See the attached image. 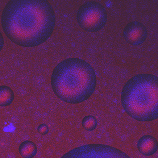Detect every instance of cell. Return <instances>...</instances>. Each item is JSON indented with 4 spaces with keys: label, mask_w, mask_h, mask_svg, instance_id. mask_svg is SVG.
<instances>
[{
    "label": "cell",
    "mask_w": 158,
    "mask_h": 158,
    "mask_svg": "<svg viewBox=\"0 0 158 158\" xmlns=\"http://www.w3.org/2000/svg\"><path fill=\"white\" fill-rule=\"evenodd\" d=\"M14 99V94L8 86H0V106H7L12 103Z\"/></svg>",
    "instance_id": "cell-8"
},
{
    "label": "cell",
    "mask_w": 158,
    "mask_h": 158,
    "mask_svg": "<svg viewBox=\"0 0 158 158\" xmlns=\"http://www.w3.org/2000/svg\"><path fill=\"white\" fill-rule=\"evenodd\" d=\"M19 152L23 158H33L37 153V148L32 141H24L19 146Z\"/></svg>",
    "instance_id": "cell-7"
},
{
    "label": "cell",
    "mask_w": 158,
    "mask_h": 158,
    "mask_svg": "<svg viewBox=\"0 0 158 158\" xmlns=\"http://www.w3.org/2000/svg\"><path fill=\"white\" fill-rule=\"evenodd\" d=\"M123 36L127 43L133 46H139L146 41L148 31L144 25L138 21L128 23L123 29Z\"/></svg>",
    "instance_id": "cell-5"
},
{
    "label": "cell",
    "mask_w": 158,
    "mask_h": 158,
    "mask_svg": "<svg viewBox=\"0 0 158 158\" xmlns=\"http://www.w3.org/2000/svg\"><path fill=\"white\" fill-rule=\"evenodd\" d=\"M4 45V38H3L2 34L0 32V52L3 49Z\"/></svg>",
    "instance_id": "cell-11"
},
{
    "label": "cell",
    "mask_w": 158,
    "mask_h": 158,
    "mask_svg": "<svg viewBox=\"0 0 158 158\" xmlns=\"http://www.w3.org/2000/svg\"><path fill=\"white\" fill-rule=\"evenodd\" d=\"M56 17L46 0H12L2 14L3 31L17 45L33 47L42 44L52 34Z\"/></svg>",
    "instance_id": "cell-1"
},
{
    "label": "cell",
    "mask_w": 158,
    "mask_h": 158,
    "mask_svg": "<svg viewBox=\"0 0 158 158\" xmlns=\"http://www.w3.org/2000/svg\"><path fill=\"white\" fill-rule=\"evenodd\" d=\"M77 20L82 29L89 32H96L106 26L107 21V12L100 3L86 2L78 10Z\"/></svg>",
    "instance_id": "cell-4"
},
{
    "label": "cell",
    "mask_w": 158,
    "mask_h": 158,
    "mask_svg": "<svg viewBox=\"0 0 158 158\" xmlns=\"http://www.w3.org/2000/svg\"><path fill=\"white\" fill-rule=\"evenodd\" d=\"M137 147L142 155L145 156H152L158 151V141L152 135H144L138 141Z\"/></svg>",
    "instance_id": "cell-6"
},
{
    "label": "cell",
    "mask_w": 158,
    "mask_h": 158,
    "mask_svg": "<svg viewBox=\"0 0 158 158\" xmlns=\"http://www.w3.org/2000/svg\"><path fill=\"white\" fill-rule=\"evenodd\" d=\"M37 131L40 134L42 135H45L48 134L49 131V127L47 125L44 123H42L39 125L37 127Z\"/></svg>",
    "instance_id": "cell-10"
},
{
    "label": "cell",
    "mask_w": 158,
    "mask_h": 158,
    "mask_svg": "<svg viewBox=\"0 0 158 158\" xmlns=\"http://www.w3.org/2000/svg\"><path fill=\"white\" fill-rule=\"evenodd\" d=\"M121 102L127 114L139 122L158 118V77L151 74H139L123 86Z\"/></svg>",
    "instance_id": "cell-3"
},
{
    "label": "cell",
    "mask_w": 158,
    "mask_h": 158,
    "mask_svg": "<svg viewBox=\"0 0 158 158\" xmlns=\"http://www.w3.org/2000/svg\"><path fill=\"white\" fill-rule=\"evenodd\" d=\"M98 125L97 119L92 115H87L82 121V126L87 131H93L95 130Z\"/></svg>",
    "instance_id": "cell-9"
},
{
    "label": "cell",
    "mask_w": 158,
    "mask_h": 158,
    "mask_svg": "<svg viewBox=\"0 0 158 158\" xmlns=\"http://www.w3.org/2000/svg\"><path fill=\"white\" fill-rule=\"evenodd\" d=\"M97 81L93 67L79 58H69L59 62L51 77L55 95L70 104L81 103L89 99L94 92Z\"/></svg>",
    "instance_id": "cell-2"
}]
</instances>
